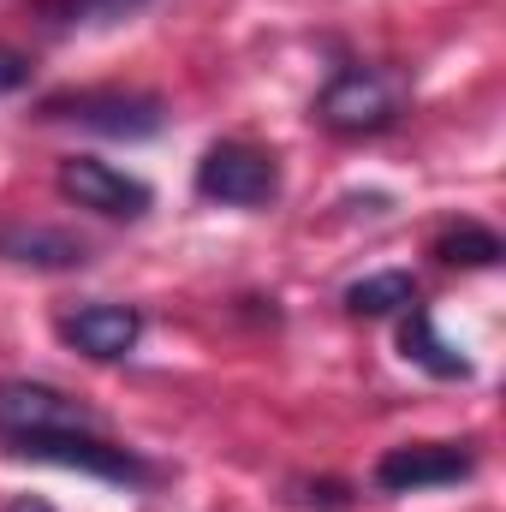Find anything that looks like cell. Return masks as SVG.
Masks as SVG:
<instances>
[{"label":"cell","instance_id":"obj_6","mask_svg":"<svg viewBox=\"0 0 506 512\" xmlns=\"http://www.w3.org/2000/svg\"><path fill=\"white\" fill-rule=\"evenodd\" d=\"M60 191H66L78 209L114 215V221H137V215L155 203V191H149L143 179H131V173L108 167V161H96V155H72V161H60Z\"/></svg>","mask_w":506,"mask_h":512},{"label":"cell","instance_id":"obj_2","mask_svg":"<svg viewBox=\"0 0 506 512\" xmlns=\"http://www.w3.org/2000/svg\"><path fill=\"white\" fill-rule=\"evenodd\" d=\"M48 120H72L84 131H102V137H155L167 126V102L155 90H131V84H96V90H66L42 108Z\"/></svg>","mask_w":506,"mask_h":512},{"label":"cell","instance_id":"obj_4","mask_svg":"<svg viewBox=\"0 0 506 512\" xmlns=\"http://www.w3.org/2000/svg\"><path fill=\"white\" fill-rule=\"evenodd\" d=\"M280 191V161L268 149H256L245 137H227V143H209L203 161H197V197L209 203H227V209H256Z\"/></svg>","mask_w":506,"mask_h":512},{"label":"cell","instance_id":"obj_11","mask_svg":"<svg viewBox=\"0 0 506 512\" xmlns=\"http://www.w3.org/2000/svg\"><path fill=\"white\" fill-rule=\"evenodd\" d=\"M435 256H441V262H459V268H495L506 251H501V233H495V227L459 221V227H447V233L435 239Z\"/></svg>","mask_w":506,"mask_h":512},{"label":"cell","instance_id":"obj_7","mask_svg":"<svg viewBox=\"0 0 506 512\" xmlns=\"http://www.w3.org/2000/svg\"><path fill=\"white\" fill-rule=\"evenodd\" d=\"M60 340L78 346L84 358L114 364V358H126L131 346L143 340V316L131 304H84V310L60 316Z\"/></svg>","mask_w":506,"mask_h":512},{"label":"cell","instance_id":"obj_8","mask_svg":"<svg viewBox=\"0 0 506 512\" xmlns=\"http://www.w3.org/2000/svg\"><path fill=\"white\" fill-rule=\"evenodd\" d=\"M0 256L30 262V268H78V262H84V245H78L72 233L18 221V227H0Z\"/></svg>","mask_w":506,"mask_h":512},{"label":"cell","instance_id":"obj_10","mask_svg":"<svg viewBox=\"0 0 506 512\" xmlns=\"http://www.w3.org/2000/svg\"><path fill=\"white\" fill-rule=\"evenodd\" d=\"M417 304V280L405 268H387V274H364L346 286V310L352 316H393V310H411Z\"/></svg>","mask_w":506,"mask_h":512},{"label":"cell","instance_id":"obj_9","mask_svg":"<svg viewBox=\"0 0 506 512\" xmlns=\"http://www.w3.org/2000/svg\"><path fill=\"white\" fill-rule=\"evenodd\" d=\"M399 352H405L411 364H423L429 376H471V358L435 334V322H429L423 304H411V316H405V328H399Z\"/></svg>","mask_w":506,"mask_h":512},{"label":"cell","instance_id":"obj_1","mask_svg":"<svg viewBox=\"0 0 506 512\" xmlns=\"http://www.w3.org/2000/svg\"><path fill=\"white\" fill-rule=\"evenodd\" d=\"M405 108V84L381 66H340L328 78V90L316 96V120L340 137H370L387 131Z\"/></svg>","mask_w":506,"mask_h":512},{"label":"cell","instance_id":"obj_12","mask_svg":"<svg viewBox=\"0 0 506 512\" xmlns=\"http://www.w3.org/2000/svg\"><path fill=\"white\" fill-rule=\"evenodd\" d=\"M48 6H54V18H66V24H108V18L137 12L143 0H48Z\"/></svg>","mask_w":506,"mask_h":512},{"label":"cell","instance_id":"obj_5","mask_svg":"<svg viewBox=\"0 0 506 512\" xmlns=\"http://www.w3.org/2000/svg\"><path fill=\"white\" fill-rule=\"evenodd\" d=\"M471 471H477V453L465 441H405L376 459V489L381 495H417V489L465 483Z\"/></svg>","mask_w":506,"mask_h":512},{"label":"cell","instance_id":"obj_13","mask_svg":"<svg viewBox=\"0 0 506 512\" xmlns=\"http://www.w3.org/2000/svg\"><path fill=\"white\" fill-rule=\"evenodd\" d=\"M24 84H30V60L18 48H0V96L6 90H24Z\"/></svg>","mask_w":506,"mask_h":512},{"label":"cell","instance_id":"obj_14","mask_svg":"<svg viewBox=\"0 0 506 512\" xmlns=\"http://www.w3.org/2000/svg\"><path fill=\"white\" fill-rule=\"evenodd\" d=\"M6 512H54V507H48V501H36V495H18Z\"/></svg>","mask_w":506,"mask_h":512},{"label":"cell","instance_id":"obj_3","mask_svg":"<svg viewBox=\"0 0 506 512\" xmlns=\"http://www.w3.org/2000/svg\"><path fill=\"white\" fill-rule=\"evenodd\" d=\"M60 429H102V417L48 382H0V453H24Z\"/></svg>","mask_w":506,"mask_h":512}]
</instances>
